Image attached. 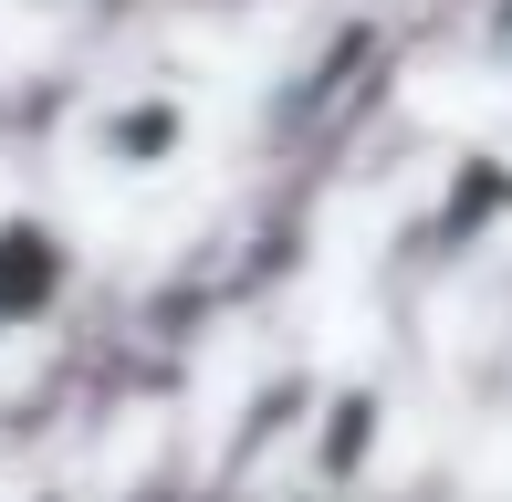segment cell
<instances>
[{
  "label": "cell",
  "instance_id": "cell-1",
  "mask_svg": "<svg viewBox=\"0 0 512 502\" xmlns=\"http://www.w3.org/2000/svg\"><path fill=\"white\" fill-rule=\"evenodd\" d=\"M147 147H157V157L178 147V105H136V116H126V136H115V157H147Z\"/></svg>",
  "mask_w": 512,
  "mask_h": 502
}]
</instances>
